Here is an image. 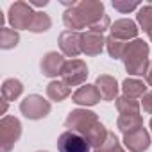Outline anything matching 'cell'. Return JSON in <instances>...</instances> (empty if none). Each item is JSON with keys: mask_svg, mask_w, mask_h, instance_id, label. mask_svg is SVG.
Returning <instances> with one entry per match:
<instances>
[{"mask_svg": "<svg viewBox=\"0 0 152 152\" xmlns=\"http://www.w3.org/2000/svg\"><path fill=\"white\" fill-rule=\"evenodd\" d=\"M64 125L68 131H73V132H79L81 136H84L91 147H99L106 141L107 138V129L100 124L97 113L93 111H88V109H73L68 113L66 120H64Z\"/></svg>", "mask_w": 152, "mask_h": 152, "instance_id": "cell-1", "label": "cell"}, {"mask_svg": "<svg viewBox=\"0 0 152 152\" xmlns=\"http://www.w3.org/2000/svg\"><path fill=\"white\" fill-rule=\"evenodd\" d=\"M104 4L99 0H81L75 2L70 9L64 11L63 15V23L68 31H81V29H90L95 22H99L104 16Z\"/></svg>", "mask_w": 152, "mask_h": 152, "instance_id": "cell-2", "label": "cell"}, {"mask_svg": "<svg viewBox=\"0 0 152 152\" xmlns=\"http://www.w3.org/2000/svg\"><path fill=\"white\" fill-rule=\"evenodd\" d=\"M124 64L131 75H147L148 72V45L143 39H132L124 52Z\"/></svg>", "mask_w": 152, "mask_h": 152, "instance_id": "cell-3", "label": "cell"}, {"mask_svg": "<svg viewBox=\"0 0 152 152\" xmlns=\"http://www.w3.org/2000/svg\"><path fill=\"white\" fill-rule=\"evenodd\" d=\"M22 136V122L16 116H2L0 120V152H9Z\"/></svg>", "mask_w": 152, "mask_h": 152, "instance_id": "cell-4", "label": "cell"}, {"mask_svg": "<svg viewBox=\"0 0 152 152\" xmlns=\"http://www.w3.org/2000/svg\"><path fill=\"white\" fill-rule=\"evenodd\" d=\"M36 11H32V6L27 2H15L9 6V13H7V20L11 23V27L15 31H29L32 18H34Z\"/></svg>", "mask_w": 152, "mask_h": 152, "instance_id": "cell-5", "label": "cell"}, {"mask_svg": "<svg viewBox=\"0 0 152 152\" xmlns=\"http://www.w3.org/2000/svg\"><path fill=\"white\" fill-rule=\"evenodd\" d=\"M50 102L45 100L41 95H27L22 102H20V111L25 118L29 120H41L45 116L50 115Z\"/></svg>", "mask_w": 152, "mask_h": 152, "instance_id": "cell-6", "label": "cell"}, {"mask_svg": "<svg viewBox=\"0 0 152 152\" xmlns=\"http://www.w3.org/2000/svg\"><path fill=\"white\" fill-rule=\"evenodd\" d=\"M88 77V66L81 59H70L64 63V68L61 72V79L64 84L72 86H83Z\"/></svg>", "mask_w": 152, "mask_h": 152, "instance_id": "cell-7", "label": "cell"}, {"mask_svg": "<svg viewBox=\"0 0 152 152\" xmlns=\"http://www.w3.org/2000/svg\"><path fill=\"white\" fill-rule=\"evenodd\" d=\"M90 141L81 136L79 132L64 131L57 138V150L59 152H90Z\"/></svg>", "mask_w": 152, "mask_h": 152, "instance_id": "cell-8", "label": "cell"}, {"mask_svg": "<svg viewBox=\"0 0 152 152\" xmlns=\"http://www.w3.org/2000/svg\"><path fill=\"white\" fill-rule=\"evenodd\" d=\"M81 39H83V32L63 31L59 34V48H61V52L66 57H77L79 54H83Z\"/></svg>", "mask_w": 152, "mask_h": 152, "instance_id": "cell-9", "label": "cell"}, {"mask_svg": "<svg viewBox=\"0 0 152 152\" xmlns=\"http://www.w3.org/2000/svg\"><path fill=\"white\" fill-rule=\"evenodd\" d=\"M124 145L129 152H145L150 147V134L145 127L124 134Z\"/></svg>", "mask_w": 152, "mask_h": 152, "instance_id": "cell-10", "label": "cell"}, {"mask_svg": "<svg viewBox=\"0 0 152 152\" xmlns=\"http://www.w3.org/2000/svg\"><path fill=\"white\" fill-rule=\"evenodd\" d=\"M64 63H66L64 57L52 50V52H47L43 56V59L39 63V68H41V73L45 75V77L54 79V77H57V75H61V72L64 68Z\"/></svg>", "mask_w": 152, "mask_h": 152, "instance_id": "cell-11", "label": "cell"}, {"mask_svg": "<svg viewBox=\"0 0 152 152\" xmlns=\"http://www.w3.org/2000/svg\"><path fill=\"white\" fill-rule=\"evenodd\" d=\"M111 36L116 38V39H122V41H132V39H138V25L129 20V18H122V20H116L115 23H111Z\"/></svg>", "mask_w": 152, "mask_h": 152, "instance_id": "cell-12", "label": "cell"}, {"mask_svg": "<svg viewBox=\"0 0 152 152\" xmlns=\"http://www.w3.org/2000/svg\"><path fill=\"white\" fill-rule=\"evenodd\" d=\"M100 99H102L100 91H99V88L95 84H83L77 91L72 95V100L75 104H77V106H84V107L99 104Z\"/></svg>", "mask_w": 152, "mask_h": 152, "instance_id": "cell-13", "label": "cell"}, {"mask_svg": "<svg viewBox=\"0 0 152 152\" xmlns=\"http://www.w3.org/2000/svg\"><path fill=\"white\" fill-rule=\"evenodd\" d=\"M81 47H83V54H86V56H100L106 47V38H104V34L86 31V32H83Z\"/></svg>", "mask_w": 152, "mask_h": 152, "instance_id": "cell-14", "label": "cell"}, {"mask_svg": "<svg viewBox=\"0 0 152 152\" xmlns=\"http://www.w3.org/2000/svg\"><path fill=\"white\" fill-rule=\"evenodd\" d=\"M95 86L99 88L102 100L111 102V100L118 99V83H116L115 77H111V75L100 73L99 77H97V81H95Z\"/></svg>", "mask_w": 152, "mask_h": 152, "instance_id": "cell-15", "label": "cell"}, {"mask_svg": "<svg viewBox=\"0 0 152 152\" xmlns=\"http://www.w3.org/2000/svg\"><path fill=\"white\" fill-rule=\"evenodd\" d=\"M147 84L140 79H132V77H127L124 83H122V91H124V97L127 99H143V95L147 93Z\"/></svg>", "mask_w": 152, "mask_h": 152, "instance_id": "cell-16", "label": "cell"}, {"mask_svg": "<svg viewBox=\"0 0 152 152\" xmlns=\"http://www.w3.org/2000/svg\"><path fill=\"white\" fill-rule=\"evenodd\" d=\"M72 93V88L63 81H50L47 84V97L54 102H63Z\"/></svg>", "mask_w": 152, "mask_h": 152, "instance_id": "cell-17", "label": "cell"}, {"mask_svg": "<svg viewBox=\"0 0 152 152\" xmlns=\"http://www.w3.org/2000/svg\"><path fill=\"white\" fill-rule=\"evenodd\" d=\"M22 93H23V84H22V81L11 77V79H6V81L2 83V99H4V100H7V102L16 100Z\"/></svg>", "mask_w": 152, "mask_h": 152, "instance_id": "cell-18", "label": "cell"}, {"mask_svg": "<svg viewBox=\"0 0 152 152\" xmlns=\"http://www.w3.org/2000/svg\"><path fill=\"white\" fill-rule=\"evenodd\" d=\"M116 127L124 134H127V132H132L136 129H141L143 127V118H141V115H132V116L120 115L118 120H116Z\"/></svg>", "mask_w": 152, "mask_h": 152, "instance_id": "cell-19", "label": "cell"}, {"mask_svg": "<svg viewBox=\"0 0 152 152\" xmlns=\"http://www.w3.org/2000/svg\"><path fill=\"white\" fill-rule=\"evenodd\" d=\"M116 109L120 115L125 116H132V115H140V102L134 99H127V97H118L116 99Z\"/></svg>", "mask_w": 152, "mask_h": 152, "instance_id": "cell-20", "label": "cell"}, {"mask_svg": "<svg viewBox=\"0 0 152 152\" xmlns=\"http://www.w3.org/2000/svg\"><path fill=\"white\" fill-rule=\"evenodd\" d=\"M20 41V34L18 31L15 29H9V27H2L0 31V48L2 50H11L18 45Z\"/></svg>", "mask_w": 152, "mask_h": 152, "instance_id": "cell-21", "label": "cell"}, {"mask_svg": "<svg viewBox=\"0 0 152 152\" xmlns=\"http://www.w3.org/2000/svg\"><path fill=\"white\" fill-rule=\"evenodd\" d=\"M50 27H52L50 16H48L47 13H43V11H36V15H34V18H32V23H31V27H29V31L34 32V34H39V32H47Z\"/></svg>", "mask_w": 152, "mask_h": 152, "instance_id": "cell-22", "label": "cell"}, {"mask_svg": "<svg viewBox=\"0 0 152 152\" xmlns=\"http://www.w3.org/2000/svg\"><path fill=\"white\" fill-rule=\"evenodd\" d=\"M125 47H127V41L116 39L113 36H107L106 38V48H107L109 57H113V59H122L124 57V52H125Z\"/></svg>", "mask_w": 152, "mask_h": 152, "instance_id": "cell-23", "label": "cell"}, {"mask_svg": "<svg viewBox=\"0 0 152 152\" xmlns=\"http://www.w3.org/2000/svg\"><path fill=\"white\" fill-rule=\"evenodd\" d=\"M136 20H138V23L141 25V29H143L147 34L152 32V4L141 6V7L138 9Z\"/></svg>", "mask_w": 152, "mask_h": 152, "instance_id": "cell-24", "label": "cell"}, {"mask_svg": "<svg viewBox=\"0 0 152 152\" xmlns=\"http://www.w3.org/2000/svg\"><path fill=\"white\" fill-rule=\"evenodd\" d=\"M120 147V143H118V138H116V134L115 132H107V138H106V141L102 143V145H99L93 152H115L116 148Z\"/></svg>", "mask_w": 152, "mask_h": 152, "instance_id": "cell-25", "label": "cell"}, {"mask_svg": "<svg viewBox=\"0 0 152 152\" xmlns=\"http://www.w3.org/2000/svg\"><path fill=\"white\" fill-rule=\"evenodd\" d=\"M113 7L120 13H131L140 9V2H129V0H113Z\"/></svg>", "mask_w": 152, "mask_h": 152, "instance_id": "cell-26", "label": "cell"}, {"mask_svg": "<svg viewBox=\"0 0 152 152\" xmlns=\"http://www.w3.org/2000/svg\"><path fill=\"white\" fill-rule=\"evenodd\" d=\"M107 29H111V20H109V16L107 15H104L99 22H95L88 31H91V32H97V34H104Z\"/></svg>", "mask_w": 152, "mask_h": 152, "instance_id": "cell-27", "label": "cell"}, {"mask_svg": "<svg viewBox=\"0 0 152 152\" xmlns=\"http://www.w3.org/2000/svg\"><path fill=\"white\" fill-rule=\"evenodd\" d=\"M141 106H143V111L152 115V91H147L141 99Z\"/></svg>", "mask_w": 152, "mask_h": 152, "instance_id": "cell-28", "label": "cell"}, {"mask_svg": "<svg viewBox=\"0 0 152 152\" xmlns=\"http://www.w3.org/2000/svg\"><path fill=\"white\" fill-rule=\"evenodd\" d=\"M145 81H147V84H148V86H152V63H150L148 72H147V75H145Z\"/></svg>", "mask_w": 152, "mask_h": 152, "instance_id": "cell-29", "label": "cell"}, {"mask_svg": "<svg viewBox=\"0 0 152 152\" xmlns=\"http://www.w3.org/2000/svg\"><path fill=\"white\" fill-rule=\"evenodd\" d=\"M6 111H7V100L2 99V115H4V116H6Z\"/></svg>", "mask_w": 152, "mask_h": 152, "instance_id": "cell-30", "label": "cell"}, {"mask_svg": "<svg viewBox=\"0 0 152 152\" xmlns=\"http://www.w3.org/2000/svg\"><path fill=\"white\" fill-rule=\"evenodd\" d=\"M115 152H125V150H124V148H122V145H120V147H118V148H116Z\"/></svg>", "mask_w": 152, "mask_h": 152, "instance_id": "cell-31", "label": "cell"}, {"mask_svg": "<svg viewBox=\"0 0 152 152\" xmlns=\"http://www.w3.org/2000/svg\"><path fill=\"white\" fill-rule=\"evenodd\" d=\"M147 36H148V39H150V41H152V32H148V34H147Z\"/></svg>", "mask_w": 152, "mask_h": 152, "instance_id": "cell-32", "label": "cell"}, {"mask_svg": "<svg viewBox=\"0 0 152 152\" xmlns=\"http://www.w3.org/2000/svg\"><path fill=\"white\" fill-rule=\"evenodd\" d=\"M150 131H152V118H150Z\"/></svg>", "mask_w": 152, "mask_h": 152, "instance_id": "cell-33", "label": "cell"}, {"mask_svg": "<svg viewBox=\"0 0 152 152\" xmlns=\"http://www.w3.org/2000/svg\"><path fill=\"white\" fill-rule=\"evenodd\" d=\"M38 152H48V150H38Z\"/></svg>", "mask_w": 152, "mask_h": 152, "instance_id": "cell-34", "label": "cell"}]
</instances>
